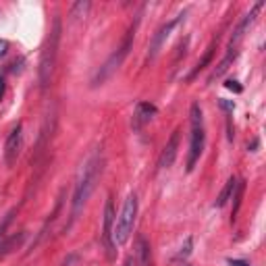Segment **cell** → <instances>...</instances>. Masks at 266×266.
<instances>
[{"label": "cell", "mask_w": 266, "mask_h": 266, "mask_svg": "<svg viewBox=\"0 0 266 266\" xmlns=\"http://www.w3.org/2000/svg\"><path fill=\"white\" fill-rule=\"evenodd\" d=\"M220 106H223L225 110H229V113L233 110V102H227V100H220Z\"/></svg>", "instance_id": "obj_21"}, {"label": "cell", "mask_w": 266, "mask_h": 266, "mask_svg": "<svg viewBox=\"0 0 266 266\" xmlns=\"http://www.w3.org/2000/svg\"><path fill=\"white\" fill-rule=\"evenodd\" d=\"M260 9H262V3H258L246 17H243L241 19V23L237 25V29L233 31V38H231V42H229V50H235L237 52V46H239V42L243 40V36H246V31L250 29V25L254 23V21H256V15L260 13Z\"/></svg>", "instance_id": "obj_6"}, {"label": "cell", "mask_w": 266, "mask_h": 266, "mask_svg": "<svg viewBox=\"0 0 266 266\" xmlns=\"http://www.w3.org/2000/svg\"><path fill=\"white\" fill-rule=\"evenodd\" d=\"M225 87H227V90H231V92H235V94H241V85H239L235 79H229V81L225 83Z\"/></svg>", "instance_id": "obj_18"}, {"label": "cell", "mask_w": 266, "mask_h": 266, "mask_svg": "<svg viewBox=\"0 0 266 266\" xmlns=\"http://www.w3.org/2000/svg\"><path fill=\"white\" fill-rule=\"evenodd\" d=\"M133 262H136L138 266H148L150 264V248H148L146 239L138 241V250H136V258H133Z\"/></svg>", "instance_id": "obj_13"}, {"label": "cell", "mask_w": 266, "mask_h": 266, "mask_svg": "<svg viewBox=\"0 0 266 266\" xmlns=\"http://www.w3.org/2000/svg\"><path fill=\"white\" fill-rule=\"evenodd\" d=\"M183 19V15H179L177 19H173V21H169V23H164L158 31H156V36H154V40H152V46H150V60L152 58H156V54L160 52V48H162V44L167 42V38L171 36V31L179 25V21Z\"/></svg>", "instance_id": "obj_7"}, {"label": "cell", "mask_w": 266, "mask_h": 266, "mask_svg": "<svg viewBox=\"0 0 266 266\" xmlns=\"http://www.w3.org/2000/svg\"><path fill=\"white\" fill-rule=\"evenodd\" d=\"M229 266H250V264H246L243 260H229Z\"/></svg>", "instance_id": "obj_22"}, {"label": "cell", "mask_w": 266, "mask_h": 266, "mask_svg": "<svg viewBox=\"0 0 266 266\" xmlns=\"http://www.w3.org/2000/svg\"><path fill=\"white\" fill-rule=\"evenodd\" d=\"M154 115H156V106L154 104H148V102H140L138 108H136V117H133V125L136 129H140L144 123H148Z\"/></svg>", "instance_id": "obj_11"}, {"label": "cell", "mask_w": 266, "mask_h": 266, "mask_svg": "<svg viewBox=\"0 0 266 266\" xmlns=\"http://www.w3.org/2000/svg\"><path fill=\"white\" fill-rule=\"evenodd\" d=\"M189 121H191V142H189V156H187V171L191 173L197 158L202 156L204 152V140H206V133H204V117H202V108L200 104H191L189 110Z\"/></svg>", "instance_id": "obj_3"}, {"label": "cell", "mask_w": 266, "mask_h": 266, "mask_svg": "<svg viewBox=\"0 0 266 266\" xmlns=\"http://www.w3.org/2000/svg\"><path fill=\"white\" fill-rule=\"evenodd\" d=\"M235 187H237V179L235 177H231V179L227 181V185H225V189L220 191V195L216 197V202H214V206L216 208H223L229 200H231V195H233V191H235Z\"/></svg>", "instance_id": "obj_12"}, {"label": "cell", "mask_w": 266, "mask_h": 266, "mask_svg": "<svg viewBox=\"0 0 266 266\" xmlns=\"http://www.w3.org/2000/svg\"><path fill=\"white\" fill-rule=\"evenodd\" d=\"M235 208H233V220H235V216H237V210H239V204H241V195H243V183L241 181H237V187H235Z\"/></svg>", "instance_id": "obj_16"}, {"label": "cell", "mask_w": 266, "mask_h": 266, "mask_svg": "<svg viewBox=\"0 0 266 266\" xmlns=\"http://www.w3.org/2000/svg\"><path fill=\"white\" fill-rule=\"evenodd\" d=\"M177 148H179V131H175L171 136V140L167 142V146H164V150L160 154V160H158L160 169H169L173 164V160L177 156Z\"/></svg>", "instance_id": "obj_10"}, {"label": "cell", "mask_w": 266, "mask_h": 266, "mask_svg": "<svg viewBox=\"0 0 266 266\" xmlns=\"http://www.w3.org/2000/svg\"><path fill=\"white\" fill-rule=\"evenodd\" d=\"M212 50H214V46H210V48H208V52L204 54V58H202V60H200V62L195 64V69H193V73L189 75V79H193V77H195L200 71H202V69H206V64H208V62H210V58H212Z\"/></svg>", "instance_id": "obj_15"}, {"label": "cell", "mask_w": 266, "mask_h": 266, "mask_svg": "<svg viewBox=\"0 0 266 266\" xmlns=\"http://www.w3.org/2000/svg\"><path fill=\"white\" fill-rule=\"evenodd\" d=\"M113 227H115V208H113V200H108L106 202V208H104V243H106V248L110 252V256H113Z\"/></svg>", "instance_id": "obj_9"}, {"label": "cell", "mask_w": 266, "mask_h": 266, "mask_svg": "<svg viewBox=\"0 0 266 266\" xmlns=\"http://www.w3.org/2000/svg\"><path fill=\"white\" fill-rule=\"evenodd\" d=\"M189 252H191V239H187V241H185V248H181V252H179V258H185V256H189Z\"/></svg>", "instance_id": "obj_19"}, {"label": "cell", "mask_w": 266, "mask_h": 266, "mask_svg": "<svg viewBox=\"0 0 266 266\" xmlns=\"http://www.w3.org/2000/svg\"><path fill=\"white\" fill-rule=\"evenodd\" d=\"M87 9H90V3H77L73 7V17H83Z\"/></svg>", "instance_id": "obj_17"}, {"label": "cell", "mask_w": 266, "mask_h": 266, "mask_svg": "<svg viewBox=\"0 0 266 266\" xmlns=\"http://www.w3.org/2000/svg\"><path fill=\"white\" fill-rule=\"evenodd\" d=\"M58 40H60V19H54V25L50 31V38L46 42V48L42 52V62H40V81L46 87L54 69V60H56V48H58Z\"/></svg>", "instance_id": "obj_4"}, {"label": "cell", "mask_w": 266, "mask_h": 266, "mask_svg": "<svg viewBox=\"0 0 266 266\" xmlns=\"http://www.w3.org/2000/svg\"><path fill=\"white\" fill-rule=\"evenodd\" d=\"M235 56H237V52H235V50H227V56H225L223 60H220V64H218V69H214V71H212V75L208 77V83H212L214 79H218L220 75H223V73H225V71L229 69V64L233 62V58H235Z\"/></svg>", "instance_id": "obj_14"}, {"label": "cell", "mask_w": 266, "mask_h": 266, "mask_svg": "<svg viewBox=\"0 0 266 266\" xmlns=\"http://www.w3.org/2000/svg\"><path fill=\"white\" fill-rule=\"evenodd\" d=\"M131 264H133V258H127V260H125V264H123V266H131Z\"/></svg>", "instance_id": "obj_23"}, {"label": "cell", "mask_w": 266, "mask_h": 266, "mask_svg": "<svg viewBox=\"0 0 266 266\" xmlns=\"http://www.w3.org/2000/svg\"><path fill=\"white\" fill-rule=\"evenodd\" d=\"M7 50H9V42L7 40H0V58L7 54Z\"/></svg>", "instance_id": "obj_20"}, {"label": "cell", "mask_w": 266, "mask_h": 266, "mask_svg": "<svg viewBox=\"0 0 266 266\" xmlns=\"http://www.w3.org/2000/svg\"><path fill=\"white\" fill-rule=\"evenodd\" d=\"M19 152H21V125H17L11 136L7 138V144H5V160L9 167H13L19 158Z\"/></svg>", "instance_id": "obj_8"}, {"label": "cell", "mask_w": 266, "mask_h": 266, "mask_svg": "<svg viewBox=\"0 0 266 266\" xmlns=\"http://www.w3.org/2000/svg\"><path fill=\"white\" fill-rule=\"evenodd\" d=\"M131 42H133V29L127 34V38H125V42H123V46L110 56L102 66H100V71L96 73V77H94V85H98V83H102L104 79H108L110 75H113L119 66H121V62L125 60V56L129 54V48H131Z\"/></svg>", "instance_id": "obj_5"}, {"label": "cell", "mask_w": 266, "mask_h": 266, "mask_svg": "<svg viewBox=\"0 0 266 266\" xmlns=\"http://www.w3.org/2000/svg\"><path fill=\"white\" fill-rule=\"evenodd\" d=\"M136 216H138V195L129 193L125 204L121 208V214L115 218V227H113V246H125L131 237L133 225H136Z\"/></svg>", "instance_id": "obj_2"}, {"label": "cell", "mask_w": 266, "mask_h": 266, "mask_svg": "<svg viewBox=\"0 0 266 266\" xmlns=\"http://www.w3.org/2000/svg\"><path fill=\"white\" fill-rule=\"evenodd\" d=\"M100 173H102V156L96 152L94 156L85 162V167L81 169L79 179H77L75 193H73V218H77L83 204L87 202V197L92 195V191H94V187L100 179Z\"/></svg>", "instance_id": "obj_1"}]
</instances>
